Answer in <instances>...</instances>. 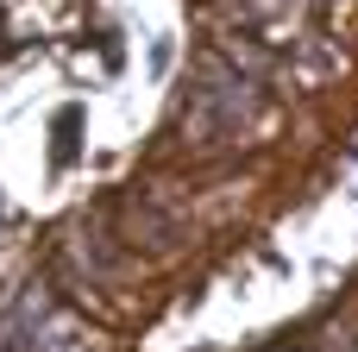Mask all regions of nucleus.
<instances>
[{"mask_svg": "<svg viewBox=\"0 0 358 352\" xmlns=\"http://www.w3.org/2000/svg\"><path fill=\"white\" fill-rule=\"evenodd\" d=\"M25 346H31V352H101L88 328H76V321H69V315H57V309L25 334Z\"/></svg>", "mask_w": 358, "mask_h": 352, "instance_id": "obj_1", "label": "nucleus"}, {"mask_svg": "<svg viewBox=\"0 0 358 352\" xmlns=\"http://www.w3.org/2000/svg\"><path fill=\"white\" fill-rule=\"evenodd\" d=\"M76 132H82V107H63V113H57V145H50V170H69V164H76Z\"/></svg>", "mask_w": 358, "mask_h": 352, "instance_id": "obj_2", "label": "nucleus"}]
</instances>
